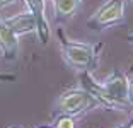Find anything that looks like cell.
<instances>
[{
	"label": "cell",
	"mask_w": 133,
	"mask_h": 128,
	"mask_svg": "<svg viewBox=\"0 0 133 128\" xmlns=\"http://www.w3.org/2000/svg\"><path fill=\"white\" fill-rule=\"evenodd\" d=\"M94 103H96V99L87 91H70V92H65L60 96V99L56 101V108L62 113L74 114V113L87 109Z\"/></svg>",
	"instance_id": "obj_1"
},
{
	"label": "cell",
	"mask_w": 133,
	"mask_h": 128,
	"mask_svg": "<svg viewBox=\"0 0 133 128\" xmlns=\"http://www.w3.org/2000/svg\"><path fill=\"white\" fill-rule=\"evenodd\" d=\"M102 85H104L108 96L111 97L114 108L130 104V99H128V80H126V77L123 74L113 72Z\"/></svg>",
	"instance_id": "obj_2"
},
{
	"label": "cell",
	"mask_w": 133,
	"mask_h": 128,
	"mask_svg": "<svg viewBox=\"0 0 133 128\" xmlns=\"http://www.w3.org/2000/svg\"><path fill=\"white\" fill-rule=\"evenodd\" d=\"M62 50L63 56L75 67H89L94 58L92 48L87 44H80V43H70L65 39L62 43Z\"/></svg>",
	"instance_id": "obj_3"
},
{
	"label": "cell",
	"mask_w": 133,
	"mask_h": 128,
	"mask_svg": "<svg viewBox=\"0 0 133 128\" xmlns=\"http://www.w3.org/2000/svg\"><path fill=\"white\" fill-rule=\"evenodd\" d=\"M123 19V0H111L109 4H106L102 9H99L92 19H89V24L92 26H111Z\"/></svg>",
	"instance_id": "obj_4"
},
{
	"label": "cell",
	"mask_w": 133,
	"mask_h": 128,
	"mask_svg": "<svg viewBox=\"0 0 133 128\" xmlns=\"http://www.w3.org/2000/svg\"><path fill=\"white\" fill-rule=\"evenodd\" d=\"M5 26L10 27L16 34H28L38 29V21H36L34 14H17V16L10 17L5 21Z\"/></svg>",
	"instance_id": "obj_5"
},
{
	"label": "cell",
	"mask_w": 133,
	"mask_h": 128,
	"mask_svg": "<svg viewBox=\"0 0 133 128\" xmlns=\"http://www.w3.org/2000/svg\"><path fill=\"white\" fill-rule=\"evenodd\" d=\"M0 51L7 58H14L17 55V34L5 24L0 26Z\"/></svg>",
	"instance_id": "obj_6"
},
{
	"label": "cell",
	"mask_w": 133,
	"mask_h": 128,
	"mask_svg": "<svg viewBox=\"0 0 133 128\" xmlns=\"http://www.w3.org/2000/svg\"><path fill=\"white\" fill-rule=\"evenodd\" d=\"M78 2L80 0H53V4H55V10L60 17H68L72 16L77 9Z\"/></svg>",
	"instance_id": "obj_7"
},
{
	"label": "cell",
	"mask_w": 133,
	"mask_h": 128,
	"mask_svg": "<svg viewBox=\"0 0 133 128\" xmlns=\"http://www.w3.org/2000/svg\"><path fill=\"white\" fill-rule=\"evenodd\" d=\"M55 128H74V120L68 118V116H63V118H60V120L56 121Z\"/></svg>",
	"instance_id": "obj_8"
},
{
	"label": "cell",
	"mask_w": 133,
	"mask_h": 128,
	"mask_svg": "<svg viewBox=\"0 0 133 128\" xmlns=\"http://www.w3.org/2000/svg\"><path fill=\"white\" fill-rule=\"evenodd\" d=\"M128 99L130 103H133V80L128 82Z\"/></svg>",
	"instance_id": "obj_9"
},
{
	"label": "cell",
	"mask_w": 133,
	"mask_h": 128,
	"mask_svg": "<svg viewBox=\"0 0 133 128\" xmlns=\"http://www.w3.org/2000/svg\"><path fill=\"white\" fill-rule=\"evenodd\" d=\"M128 41H130V44L133 46V34H130V36H128Z\"/></svg>",
	"instance_id": "obj_10"
},
{
	"label": "cell",
	"mask_w": 133,
	"mask_h": 128,
	"mask_svg": "<svg viewBox=\"0 0 133 128\" xmlns=\"http://www.w3.org/2000/svg\"><path fill=\"white\" fill-rule=\"evenodd\" d=\"M9 2H14V0H0V4H9Z\"/></svg>",
	"instance_id": "obj_11"
},
{
	"label": "cell",
	"mask_w": 133,
	"mask_h": 128,
	"mask_svg": "<svg viewBox=\"0 0 133 128\" xmlns=\"http://www.w3.org/2000/svg\"><path fill=\"white\" fill-rule=\"evenodd\" d=\"M118 128H128V125H123V126H118Z\"/></svg>",
	"instance_id": "obj_12"
},
{
	"label": "cell",
	"mask_w": 133,
	"mask_h": 128,
	"mask_svg": "<svg viewBox=\"0 0 133 128\" xmlns=\"http://www.w3.org/2000/svg\"><path fill=\"white\" fill-rule=\"evenodd\" d=\"M128 128H133V123H131V125H128Z\"/></svg>",
	"instance_id": "obj_13"
},
{
	"label": "cell",
	"mask_w": 133,
	"mask_h": 128,
	"mask_svg": "<svg viewBox=\"0 0 133 128\" xmlns=\"http://www.w3.org/2000/svg\"><path fill=\"white\" fill-rule=\"evenodd\" d=\"M41 128H50V126H41Z\"/></svg>",
	"instance_id": "obj_14"
}]
</instances>
